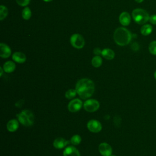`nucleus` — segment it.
I'll use <instances>...</instances> for the list:
<instances>
[{
    "label": "nucleus",
    "mask_w": 156,
    "mask_h": 156,
    "mask_svg": "<svg viewBox=\"0 0 156 156\" xmlns=\"http://www.w3.org/2000/svg\"><path fill=\"white\" fill-rule=\"evenodd\" d=\"M19 127V122L16 119H13L10 120L7 124V129L9 132H13L16 131Z\"/></svg>",
    "instance_id": "15"
},
{
    "label": "nucleus",
    "mask_w": 156,
    "mask_h": 156,
    "mask_svg": "<svg viewBox=\"0 0 156 156\" xmlns=\"http://www.w3.org/2000/svg\"><path fill=\"white\" fill-rule=\"evenodd\" d=\"M102 63V60L99 55L94 56L91 60V64L95 68H98L101 66Z\"/></svg>",
    "instance_id": "19"
},
{
    "label": "nucleus",
    "mask_w": 156,
    "mask_h": 156,
    "mask_svg": "<svg viewBox=\"0 0 156 156\" xmlns=\"http://www.w3.org/2000/svg\"><path fill=\"white\" fill-rule=\"evenodd\" d=\"M88 129L93 133H98L102 129V125L101 122L95 119H91L87 123Z\"/></svg>",
    "instance_id": "7"
},
{
    "label": "nucleus",
    "mask_w": 156,
    "mask_h": 156,
    "mask_svg": "<svg viewBox=\"0 0 156 156\" xmlns=\"http://www.w3.org/2000/svg\"><path fill=\"white\" fill-rule=\"evenodd\" d=\"M101 55L107 60H112L115 57V52L109 48H105L102 51Z\"/></svg>",
    "instance_id": "16"
},
{
    "label": "nucleus",
    "mask_w": 156,
    "mask_h": 156,
    "mask_svg": "<svg viewBox=\"0 0 156 156\" xmlns=\"http://www.w3.org/2000/svg\"><path fill=\"white\" fill-rule=\"evenodd\" d=\"M77 91L74 89H69L65 93V97L68 99H71L76 96Z\"/></svg>",
    "instance_id": "22"
},
{
    "label": "nucleus",
    "mask_w": 156,
    "mask_h": 156,
    "mask_svg": "<svg viewBox=\"0 0 156 156\" xmlns=\"http://www.w3.org/2000/svg\"><path fill=\"white\" fill-rule=\"evenodd\" d=\"M148 49L151 54L156 55V41H151L149 45Z\"/></svg>",
    "instance_id": "23"
},
{
    "label": "nucleus",
    "mask_w": 156,
    "mask_h": 156,
    "mask_svg": "<svg viewBox=\"0 0 156 156\" xmlns=\"http://www.w3.org/2000/svg\"><path fill=\"white\" fill-rule=\"evenodd\" d=\"M82 107V101L79 99H75L69 102L68 108L71 112H78Z\"/></svg>",
    "instance_id": "8"
},
{
    "label": "nucleus",
    "mask_w": 156,
    "mask_h": 156,
    "mask_svg": "<svg viewBox=\"0 0 156 156\" xmlns=\"http://www.w3.org/2000/svg\"><path fill=\"white\" fill-rule=\"evenodd\" d=\"M119 20L120 23L122 25L126 26L130 24L131 21V17L130 14L128 12H124L120 14L119 17Z\"/></svg>",
    "instance_id": "12"
},
{
    "label": "nucleus",
    "mask_w": 156,
    "mask_h": 156,
    "mask_svg": "<svg viewBox=\"0 0 156 156\" xmlns=\"http://www.w3.org/2000/svg\"><path fill=\"white\" fill-rule=\"evenodd\" d=\"M99 107V102L96 99H88L83 103L84 109L88 112L96 111Z\"/></svg>",
    "instance_id": "6"
},
{
    "label": "nucleus",
    "mask_w": 156,
    "mask_h": 156,
    "mask_svg": "<svg viewBox=\"0 0 156 156\" xmlns=\"http://www.w3.org/2000/svg\"><path fill=\"white\" fill-rule=\"evenodd\" d=\"M154 77H155V79H156V71H155V73H154Z\"/></svg>",
    "instance_id": "33"
},
{
    "label": "nucleus",
    "mask_w": 156,
    "mask_h": 156,
    "mask_svg": "<svg viewBox=\"0 0 156 156\" xmlns=\"http://www.w3.org/2000/svg\"><path fill=\"white\" fill-rule=\"evenodd\" d=\"M43 1H44V2H51V1H52V0H43Z\"/></svg>",
    "instance_id": "32"
},
{
    "label": "nucleus",
    "mask_w": 156,
    "mask_h": 156,
    "mask_svg": "<svg viewBox=\"0 0 156 156\" xmlns=\"http://www.w3.org/2000/svg\"><path fill=\"white\" fill-rule=\"evenodd\" d=\"M132 15L135 22L138 24H144L149 21L150 17L147 12L143 9H134Z\"/></svg>",
    "instance_id": "3"
},
{
    "label": "nucleus",
    "mask_w": 156,
    "mask_h": 156,
    "mask_svg": "<svg viewBox=\"0 0 156 156\" xmlns=\"http://www.w3.org/2000/svg\"><path fill=\"white\" fill-rule=\"evenodd\" d=\"M76 90L81 98L83 99H88L94 93V82L89 79H81L76 83Z\"/></svg>",
    "instance_id": "1"
},
{
    "label": "nucleus",
    "mask_w": 156,
    "mask_h": 156,
    "mask_svg": "<svg viewBox=\"0 0 156 156\" xmlns=\"http://www.w3.org/2000/svg\"><path fill=\"white\" fill-rule=\"evenodd\" d=\"M70 141L73 145H78L81 142V137L79 135H74L71 137Z\"/></svg>",
    "instance_id": "24"
},
{
    "label": "nucleus",
    "mask_w": 156,
    "mask_h": 156,
    "mask_svg": "<svg viewBox=\"0 0 156 156\" xmlns=\"http://www.w3.org/2000/svg\"><path fill=\"white\" fill-rule=\"evenodd\" d=\"M63 156H80L79 151L74 146L66 147L63 152Z\"/></svg>",
    "instance_id": "11"
},
{
    "label": "nucleus",
    "mask_w": 156,
    "mask_h": 156,
    "mask_svg": "<svg viewBox=\"0 0 156 156\" xmlns=\"http://www.w3.org/2000/svg\"><path fill=\"white\" fill-rule=\"evenodd\" d=\"M110 156H116V155H111Z\"/></svg>",
    "instance_id": "34"
},
{
    "label": "nucleus",
    "mask_w": 156,
    "mask_h": 156,
    "mask_svg": "<svg viewBox=\"0 0 156 156\" xmlns=\"http://www.w3.org/2000/svg\"><path fill=\"white\" fill-rule=\"evenodd\" d=\"M0 71H1V76L2 75V73H3V71H4L3 68L1 67V68H0Z\"/></svg>",
    "instance_id": "30"
},
{
    "label": "nucleus",
    "mask_w": 156,
    "mask_h": 156,
    "mask_svg": "<svg viewBox=\"0 0 156 156\" xmlns=\"http://www.w3.org/2000/svg\"><path fill=\"white\" fill-rule=\"evenodd\" d=\"M8 14V10L7 8L3 5H1L0 6V20H3L7 16Z\"/></svg>",
    "instance_id": "21"
},
{
    "label": "nucleus",
    "mask_w": 156,
    "mask_h": 156,
    "mask_svg": "<svg viewBox=\"0 0 156 156\" xmlns=\"http://www.w3.org/2000/svg\"><path fill=\"white\" fill-rule=\"evenodd\" d=\"M30 1V0H16L17 4L20 6H23V7L29 4Z\"/></svg>",
    "instance_id": "25"
},
{
    "label": "nucleus",
    "mask_w": 156,
    "mask_h": 156,
    "mask_svg": "<svg viewBox=\"0 0 156 156\" xmlns=\"http://www.w3.org/2000/svg\"><path fill=\"white\" fill-rule=\"evenodd\" d=\"M152 29H153L152 26L151 24H146L142 26L140 29V32L142 35L146 36V35H150L152 33Z\"/></svg>",
    "instance_id": "18"
},
{
    "label": "nucleus",
    "mask_w": 156,
    "mask_h": 156,
    "mask_svg": "<svg viewBox=\"0 0 156 156\" xmlns=\"http://www.w3.org/2000/svg\"><path fill=\"white\" fill-rule=\"evenodd\" d=\"M12 59L18 63H23L25 62L26 60V57L25 54L23 52H15L12 55Z\"/></svg>",
    "instance_id": "14"
},
{
    "label": "nucleus",
    "mask_w": 156,
    "mask_h": 156,
    "mask_svg": "<svg viewBox=\"0 0 156 156\" xmlns=\"http://www.w3.org/2000/svg\"><path fill=\"white\" fill-rule=\"evenodd\" d=\"M71 44L76 49H81L85 45V40L83 37L79 34H74L70 38Z\"/></svg>",
    "instance_id": "5"
},
{
    "label": "nucleus",
    "mask_w": 156,
    "mask_h": 156,
    "mask_svg": "<svg viewBox=\"0 0 156 156\" xmlns=\"http://www.w3.org/2000/svg\"><path fill=\"white\" fill-rule=\"evenodd\" d=\"M11 54V49L10 47L5 43L0 44V56L2 58H8Z\"/></svg>",
    "instance_id": "10"
},
{
    "label": "nucleus",
    "mask_w": 156,
    "mask_h": 156,
    "mask_svg": "<svg viewBox=\"0 0 156 156\" xmlns=\"http://www.w3.org/2000/svg\"><path fill=\"white\" fill-rule=\"evenodd\" d=\"M93 52L96 55H99L100 54H101L102 53V51L100 49V48H94V49L93 50Z\"/></svg>",
    "instance_id": "27"
},
{
    "label": "nucleus",
    "mask_w": 156,
    "mask_h": 156,
    "mask_svg": "<svg viewBox=\"0 0 156 156\" xmlns=\"http://www.w3.org/2000/svg\"><path fill=\"white\" fill-rule=\"evenodd\" d=\"M99 151L103 156H110L112 153L111 146L107 143H102L99 145Z\"/></svg>",
    "instance_id": "9"
},
{
    "label": "nucleus",
    "mask_w": 156,
    "mask_h": 156,
    "mask_svg": "<svg viewBox=\"0 0 156 156\" xmlns=\"http://www.w3.org/2000/svg\"><path fill=\"white\" fill-rule=\"evenodd\" d=\"M132 34L125 27L117 28L113 34V38L115 43L119 46L128 44L132 40Z\"/></svg>",
    "instance_id": "2"
},
{
    "label": "nucleus",
    "mask_w": 156,
    "mask_h": 156,
    "mask_svg": "<svg viewBox=\"0 0 156 156\" xmlns=\"http://www.w3.org/2000/svg\"><path fill=\"white\" fill-rule=\"evenodd\" d=\"M32 12L29 7H25L22 12V17L24 20H28L31 17Z\"/></svg>",
    "instance_id": "20"
},
{
    "label": "nucleus",
    "mask_w": 156,
    "mask_h": 156,
    "mask_svg": "<svg viewBox=\"0 0 156 156\" xmlns=\"http://www.w3.org/2000/svg\"><path fill=\"white\" fill-rule=\"evenodd\" d=\"M149 21L152 24L156 25V14H154L150 16Z\"/></svg>",
    "instance_id": "26"
},
{
    "label": "nucleus",
    "mask_w": 156,
    "mask_h": 156,
    "mask_svg": "<svg viewBox=\"0 0 156 156\" xmlns=\"http://www.w3.org/2000/svg\"><path fill=\"white\" fill-rule=\"evenodd\" d=\"M15 69V64L12 61H7L3 65V69L5 73H10Z\"/></svg>",
    "instance_id": "17"
},
{
    "label": "nucleus",
    "mask_w": 156,
    "mask_h": 156,
    "mask_svg": "<svg viewBox=\"0 0 156 156\" xmlns=\"http://www.w3.org/2000/svg\"><path fill=\"white\" fill-rule=\"evenodd\" d=\"M69 141L66 140L63 138H57L53 142V146L56 149H62L65 147L68 144H69Z\"/></svg>",
    "instance_id": "13"
},
{
    "label": "nucleus",
    "mask_w": 156,
    "mask_h": 156,
    "mask_svg": "<svg viewBox=\"0 0 156 156\" xmlns=\"http://www.w3.org/2000/svg\"><path fill=\"white\" fill-rule=\"evenodd\" d=\"M23 103H24V100H23V99L19 100V101L15 104V106H16V107L20 108V107H21L23 105Z\"/></svg>",
    "instance_id": "29"
},
{
    "label": "nucleus",
    "mask_w": 156,
    "mask_h": 156,
    "mask_svg": "<svg viewBox=\"0 0 156 156\" xmlns=\"http://www.w3.org/2000/svg\"><path fill=\"white\" fill-rule=\"evenodd\" d=\"M136 2H138V3H141V2H142L144 0H135Z\"/></svg>",
    "instance_id": "31"
},
{
    "label": "nucleus",
    "mask_w": 156,
    "mask_h": 156,
    "mask_svg": "<svg viewBox=\"0 0 156 156\" xmlns=\"http://www.w3.org/2000/svg\"><path fill=\"white\" fill-rule=\"evenodd\" d=\"M132 49L133 50V51H138V49H139V45L138 44V43L136 42H135L133 43L132 44Z\"/></svg>",
    "instance_id": "28"
},
{
    "label": "nucleus",
    "mask_w": 156,
    "mask_h": 156,
    "mask_svg": "<svg viewBox=\"0 0 156 156\" xmlns=\"http://www.w3.org/2000/svg\"><path fill=\"white\" fill-rule=\"evenodd\" d=\"M17 118L20 122L25 126H32L34 122V116L33 113L29 110H25L17 115Z\"/></svg>",
    "instance_id": "4"
}]
</instances>
